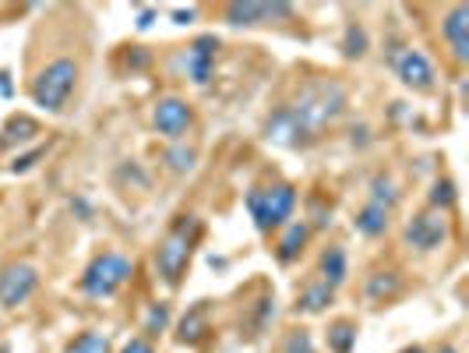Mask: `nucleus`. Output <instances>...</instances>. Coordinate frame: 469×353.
<instances>
[{"instance_id": "26", "label": "nucleus", "mask_w": 469, "mask_h": 353, "mask_svg": "<svg viewBox=\"0 0 469 353\" xmlns=\"http://www.w3.org/2000/svg\"><path fill=\"white\" fill-rule=\"evenodd\" d=\"M455 198H459V194H455V184H452V181H438V184L431 188V209H434V213H448V209L455 205Z\"/></svg>"}, {"instance_id": "23", "label": "nucleus", "mask_w": 469, "mask_h": 353, "mask_svg": "<svg viewBox=\"0 0 469 353\" xmlns=\"http://www.w3.org/2000/svg\"><path fill=\"white\" fill-rule=\"evenodd\" d=\"M68 353H109V336L89 328V332H81L78 339H71Z\"/></svg>"}, {"instance_id": "25", "label": "nucleus", "mask_w": 469, "mask_h": 353, "mask_svg": "<svg viewBox=\"0 0 469 353\" xmlns=\"http://www.w3.org/2000/svg\"><path fill=\"white\" fill-rule=\"evenodd\" d=\"M353 343H357V326L353 322H336V326L328 328V347H332V353H349Z\"/></svg>"}, {"instance_id": "33", "label": "nucleus", "mask_w": 469, "mask_h": 353, "mask_svg": "<svg viewBox=\"0 0 469 353\" xmlns=\"http://www.w3.org/2000/svg\"><path fill=\"white\" fill-rule=\"evenodd\" d=\"M194 15H198L194 7H187V11L177 7V11H173V22H177V26H187V22H194Z\"/></svg>"}, {"instance_id": "32", "label": "nucleus", "mask_w": 469, "mask_h": 353, "mask_svg": "<svg viewBox=\"0 0 469 353\" xmlns=\"http://www.w3.org/2000/svg\"><path fill=\"white\" fill-rule=\"evenodd\" d=\"M152 22H156V11H152V7L138 11V28H141V32H145V28H152Z\"/></svg>"}, {"instance_id": "12", "label": "nucleus", "mask_w": 469, "mask_h": 353, "mask_svg": "<svg viewBox=\"0 0 469 353\" xmlns=\"http://www.w3.org/2000/svg\"><path fill=\"white\" fill-rule=\"evenodd\" d=\"M215 50H219V39L215 36H202L187 47L183 57V67H187V78L194 85H209L212 78V64H215Z\"/></svg>"}, {"instance_id": "9", "label": "nucleus", "mask_w": 469, "mask_h": 353, "mask_svg": "<svg viewBox=\"0 0 469 353\" xmlns=\"http://www.w3.org/2000/svg\"><path fill=\"white\" fill-rule=\"evenodd\" d=\"M391 67H395V78L406 88H413V92H431L434 88V64L420 50H399L391 57Z\"/></svg>"}, {"instance_id": "18", "label": "nucleus", "mask_w": 469, "mask_h": 353, "mask_svg": "<svg viewBox=\"0 0 469 353\" xmlns=\"http://www.w3.org/2000/svg\"><path fill=\"white\" fill-rule=\"evenodd\" d=\"M332 300H336V290L325 286V283L318 279V283H311V286L300 294V300H297V315H321Z\"/></svg>"}, {"instance_id": "3", "label": "nucleus", "mask_w": 469, "mask_h": 353, "mask_svg": "<svg viewBox=\"0 0 469 353\" xmlns=\"http://www.w3.org/2000/svg\"><path fill=\"white\" fill-rule=\"evenodd\" d=\"M75 85H78V64L71 57H57V60H50L36 75V82H32V103L43 107L47 113H64L71 92H75Z\"/></svg>"}, {"instance_id": "35", "label": "nucleus", "mask_w": 469, "mask_h": 353, "mask_svg": "<svg viewBox=\"0 0 469 353\" xmlns=\"http://www.w3.org/2000/svg\"><path fill=\"white\" fill-rule=\"evenodd\" d=\"M434 353H459V350H455V347H438Z\"/></svg>"}, {"instance_id": "27", "label": "nucleus", "mask_w": 469, "mask_h": 353, "mask_svg": "<svg viewBox=\"0 0 469 353\" xmlns=\"http://www.w3.org/2000/svg\"><path fill=\"white\" fill-rule=\"evenodd\" d=\"M166 326H170V304H152L149 315H145V332H149V336H159Z\"/></svg>"}, {"instance_id": "10", "label": "nucleus", "mask_w": 469, "mask_h": 353, "mask_svg": "<svg viewBox=\"0 0 469 353\" xmlns=\"http://www.w3.org/2000/svg\"><path fill=\"white\" fill-rule=\"evenodd\" d=\"M223 15H226V22L236 28H251V26H265V22H272V18H293V7L289 4H255V0H236V4H226L223 7Z\"/></svg>"}, {"instance_id": "6", "label": "nucleus", "mask_w": 469, "mask_h": 353, "mask_svg": "<svg viewBox=\"0 0 469 353\" xmlns=\"http://www.w3.org/2000/svg\"><path fill=\"white\" fill-rule=\"evenodd\" d=\"M152 124L162 138L181 141L194 128V109H191V103H183L181 96H162L152 107Z\"/></svg>"}, {"instance_id": "22", "label": "nucleus", "mask_w": 469, "mask_h": 353, "mask_svg": "<svg viewBox=\"0 0 469 353\" xmlns=\"http://www.w3.org/2000/svg\"><path fill=\"white\" fill-rule=\"evenodd\" d=\"M166 166L173 170V173H191L194 170V160H198V152L191 149V145H181V141H173V149H166Z\"/></svg>"}, {"instance_id": "5", "label": "nucleus", "mask_w": 469, "mask_h": 353, "mask_svg": "<svg viewBox=\"0 0 469 353\" xmlns=\"http://www.w3.org/2000/svg\"><path fill=\"white\" fill-rule=\"evenodd\" d=\"M130 275H134V262H130L128 254H120V251H103V254H96V258L89 262V269L81 272V294H89V297H96V300L113 297Z\"/></svg>"}, {"instance_id": "1", "label": "nucleus", "mask_w": 469, "mask_h": 353, "mask_svg": "<svg viewBox=\"0 0 469 353\" xmlns=\"http://www.w3.org/2000/svg\"><path fill=\"white\" fill-rule=\"evenodd\" d=\"M293 113L300 117V124L318 138L321 128L336 124L346 109V88L336 78H311V82L300 88L297 103H289Z\"/></svg>"}, {"instance_id": "24", "label": "nucleus", "mask_w": 469, "mask_h": 353, "mask_svg": "<svg viewBox=\"0 0 469 353\" xmlns=\"http://www.w3.org/2000/svg\"><path fill=\"white\" fill-rule=\"evenodd\" d=\"M370 202H374V205H381V209H389V213L399 205V191H395V184H391L389 177H381V173H378V177L370 181Z\"/></svg>"}, {"instance_id": "31", "label": "nucleus", "mask_w": 469, "mask_h": 353, "mask_svg": "<svg viewBox=\"0 0 469 353\" xmlns=\"http://www.w3.org/2000/svg\"><path fill=\"white\" fill-rule=\"evenodd\" d=\"M120 353H156V350H152V343H149L145 336H138V339L124 343V350H120Z\"/></svg>"}, {"instance_id": "21", "label": "nucleus", "mask_w": 469, "mask_h": 353, "mask_svg": "<svg viewBox=\"0 0 469 353\" xmlns=\"http://www.w3.org/2000/svg\"><path fill=\"white\" fill-rule=\"evenodd\" d=\"M367 54V32L364 26H357V22H349L346 32H342V57H349V60H360Z\"/></svg>"}, {"instance_id": "11", "label": "nucleus", "mask_w": 469, "mask_h": 353, "mask_svg": "<svg viewBox=\"0 0 469 353\" xmlns=\"http://www.w3.org/2000/svg\"><path fill=\"white\" fill-rule=\"evenodd\" d=\"M444 237H448L444 213L427 209V213H420V216H413L406 223V244H413L417 251H434V247L444 244Z\"/></svg>"}, {"instance_id": "36", "label": "nucleus", "mask_w": 469, "mask_h": 353, "mask_svg": "<svg viewBox=\"0 0 469 353\" xmlns=\"http://www.w3.org/2000/svg\"><path fill=\"white\" fill-rule=\"evenodd\" d=\"M402 353H427V350H420V347H406Z\"/></svg>"}, {"instance_id": "34", "label": "nucleus", "mask_w": 469, "mask_h": 353, "mask_svg": "<svg viewBox=\"0 0 469 353\" xmlns=\"http://www.w3.org/2000/svg\"><path fill=\"white\" fill-rule=\"evenodd\" d=\"M0 92H4V96L11 92V82H7V75H4V71H0Z\"/></svg>"}, {"instance_id": "7", "label": "nucleus", "mask_w": 469, "mask_h": 353, "mask_svg": "<svg viewBox=\"0 0 469 353\" xmlns=\"http://www.w3.org/2000/svg\"><path fill=\"white\" fill-rule=\"evenodd\" d=\"M39 286V272L28 262H7L0 269V304L4 307H22Z\"/></svg>"}, {"instance_id": "2", "label": "nucleus", "mask_w": 469, "mask_h": 353, "mask_svg": "<svg viewBox=\"0 0 469 353\" xmlns=\"http://www.w3.org/2000/svg\"><path fill=\"white\" fill-rule=\"evenodd\" d=\"M202 226L194 216H177L173 226L166 230V237L156 247V269L162 275L166 286H181L183 272L191 265V254H194V241H198Z\"/></svg>"}, {"instance_id": "14", "label": "nucleus", "mask_w": 469, "mask_h": 353, "mask_svg": "<svg viewBox=\"0 0 469 353\" xmlns=\"http://www.w3.org/2000/svg\"><path fill=\"white\" fill-rule=\"evenodd\" d=\"M307 241H311V223H304V219H297V223H287L283 237H279V247H276V258H279L283 265H293V262L304 254Z\"/></svg>"}, {"instance_id": "19", "label": "nucleus", "mask_w": 469, "mask_h": 353, "mask_svg": "<svg viewBox=\"0 0 469 353\" xmlns=\"http://www.w3.org/2000/svg\"><path fill=\"white\" fill-rule=\"evenodd\" d=\"M399 290H402V283H399L395 272H374L367 279V300H374V304H385V300L399 297Z\"/></svg>"}, {"instance_id": "29", "label": "nucleus", "mask_w": 469, "mask_h": 353, "mask_svg": "<svg viewBox=\"0 0 469 353\" xmlns=\"http://www.w3.org/2000/svg\"><path fill=\"white\" fill-rule=\"evenodd\" d=\"M43 156H47V145L32 149V152H26V156H15V163H11V173H26V170H32V166H36V160H43Z\"/></svg>"}, {"instance_id": "4", "label": "nucleus", "mask_w": 469, "mask_h": 353, "mask_svg": "<svg viewBox=\"0 0 469 353\" xmlns=\"http://www.w3.org/2000/svg\"><path fill=\"white\" fill-rule=\"evenodd\" d=\"M247 213L255 219L261 234H272L279 226H287L293 209H297V188L279 181V184H268V188H251L247 191Z\"/></svg>"}, {"instance_id": "16", "label": "nucleus", "mask_w": 469, "mask_h": 353, "mask_svg": "<svg viewBox=\"0 0 469 353\" xmlns=\"http://www.w3.org/2000/svg\"><path fill=\"white\" fill-rule=\"evenodd\" d=\"M389 223H391L389 209H381V205L367 202L364 209L357 213V219H353V230H357L360 237H381V234L389 230Z\"/></svg>"}, {"instance_id": "13", "label": "nucleus", "mask_w": 469, "mask_h": 353, "mask_svg": "<svg viewBox=\"0 0 469 353\" xmlns=\"http://www.w3.org/2000/svg\"><path fill=\"white\" fill-rule=\"evenodd\" d=\"M442 36H444V43L452 47V57H455L459 64H466L469 60V7L466 4H455V7L444 15Z\"/></svg>"}, {"instance_id": "30", "label": "nucleus", "mask_w": 469, "mask_h": 353, "mask_svg": "<svg viewBox=\"0 0 469 353\" xmlns=\"http://www.w3.org/2000/svg\"><path fill=\"white\" fill-rule=\"evenodd\" d=\"M311 209H314V226H328V223H332V209H325V205H321V198H314L311 202Z\"/></svg>"}, {"instance_id": "8", "label": "nucleus", "mask_w": 469, "mask_h": 353, "mask_svg": "<svg viewBox=\"0 0 469 353\" xmlns=\"http://www.w3.org/2000/svg\"><path fill=\"white\" fill-rule=\"evenodd\" d=\"M265 138L272 145H283V149H307L314 141V135L300 124V117L293 113V107L272 109V117L265 120Z\"/></svg>"}, {"instance_id": "15", "label": "nucleus", "mask_w": 469, "mask_h": 353, "mask_svg": "<svg viewBox=\"0 0 469 353\" xmlns=\"http://www.w3.org/2000/svg\"><path fill=\"white\" fill-rule=\"evenodd\" d=\"M209 311H205V304H198V307H191L187 315H183L181 328H177V343L183 347H198V343H205L209 339Z\"/></svg>"}, {"instance_id": "20", "label": "nucleus", "mask_w": 469, "mask_h": 353, "mask_svg": "<svg viewBox=\"0 0 469 353\" xmlns=\"http://www.w3.org/2000/svg\"><path fill=\"white\" fill-rule=\"evenodd\" d=\"M39 135V124L32 120V117H11L7 120V128H4V138H0V149H7V145H22V141H28V138Z\"/></svg>"}, {"instance_id": "28", "label": "nucleus", "mask_w": 469, "mask_h": 353, "mask_svg": "<svg viewBox=\"0 0 469 353\" xmlns=\"http://www.w3.org/2000/svg\"><path fill=\"white\" fill-rule=\"evenodd\" d=\"M283 353H314L311 332L307 328H293L287 336V343H283Z\"/></svg>"}, {"instance_id": "17", "label": "nucleus", "mask_w": 469, "mask_h": 353, "mask_svg": "<svg viewBox=\"0 0 469 353\" xmlns=\"http://www.w3.org/2000/svg\"><path fill=\"white\" fill-rule=\"evenodd\" d=\"M346 275H349L346 251L342 247H325V254H321V283L332 286V290H339L342 283H346Z\"/></svg>"}]
</instances>
